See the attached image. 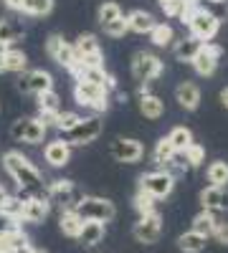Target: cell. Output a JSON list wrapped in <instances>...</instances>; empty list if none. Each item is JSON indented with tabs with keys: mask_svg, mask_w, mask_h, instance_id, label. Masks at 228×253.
Returning a JSON list of instances; mask_svg holds the SVG:
<instances>
[{
	"mask_svg": "<svg viewBox=\"0 0 228 253\" xmlns=\"http://www.w3.org/2000/svg\"><path fill=\"white\" fill-rule=\"evenodd\" d=\"M18 89L23 94H36L38 96V94H46V91L53 89V79L44 69H33V71H28V74H23L18 79Z\"/></svg>",
	"mask_w": 228,
	"mask_h": 253,
	"instance_id": "obj_13",
	"label": "cell"
},
{
	"mask_svg": "<svg viewBox=\"0 0 228 253\" xmlns=\"http://www.w3.org/2000/svg\"><path fill=\"white\" fill-rule=\"evenodd\" d=\"M74 213L81 220H94V223H109L117 215V208L112 200L107 198H94V195H84L74 208Z\"/></svg>",
	"mask_w": 228,
	"mask_h": 253,
	"instance_id": "obj_2",
	"label": "cell"
},
{
	"mask_svg": "<svg viewBox=\"0 0 228 253\" xmlns=\"http://www.w3.org/2000/svg\"><path fill=\"white\" fill-rule=\"evenodd\" d=\"M205 241H208V238L198 236L195 230H188V233H182V236L178 238V248H180L182 253H200V251L205 248Z\"/></svg>",
	"mask_w": 228,
	"mask_h": 253,
	"instance_id": "obj_31",
	"label": "cell"
},
{
	"mask_svg": "<svg viewBox=\"0 0 228 253\" xmlns=\"http://www.w3.org/2000/svg\"><path fill=\"white\" fill-rule=\"evenodd\" d=\"M15 253H36V248H33L31 243H23L20 248H15Z\"/></svg>",
	"mask_w": 228,
	"mask_h": 253,
	"instance_id": "obj_46",
	"label": "cell"
},
{
	"mask_svg": "<svg viewBox=\"0 0 228 253\" xmlns=\"http://www.w3.org/2000/svg\"><path fill=\"white\" fill-rule=\"evenodd\" d=\"M20 36H23V33H20V28H15L10 20H0V46H8L10 48V43H15Z\"/></svg>",
	"mask_w": 228,
	"mask_h": 253,
	"instance_id": "obj_36",
	"label": "cell"
},
{
	"mask_svg": "<svg viewBox=\"0 0 228 253\" xmlns=\"http://www.w3.org/2000/svg\"><path fill=\"white\" fill-rule=\"evenodd\" d=\"M162 112H165V107H162L160 96L150 94L147 89L142 86V89H139V114H142L144 119H160Z\"/></svg>",
	"mask_w": 228,
	"mask_h": 253,
	"instance_id": "obj_20",
	"label": "cell"
},
{
	"mask_svg": "<svg viewBox=\"0 0 228 253\" xmlns=\"http://www.w3.org/2000/svg\"><path fill=\"white\" fill-rule=\"evenodd\" d=\"M44 157L51 167H66L71 160V144L64 139H53L44 147Z\"/></svg>",
	"mask_w": 228,
	"mask_h": 253,
	"instance_id": "obj_17",
	"label": "cell"
},
{
	"mask_svg": "<svg viewBox=\"0 0 228 253\" xmlns=\"http://www.w3.org/2000/svg\"><path fill=\"white\" fill-rule=\"evenodd\" d=\"M147 36H150V41L157 48H168V46H173V41H175V31H173L170 23H155V28Z\"/></svg>",
	"mask_w": 228,
	"mask_h": 253,
	"instance_id": "obj_29",
	"label": "cell"
},
{
	"mask_svg": "<svg viewBox=\"0 0 228 253\" xmlns=\"http://www.w3.org/2000/svg\"><path fill=\"white\" fill-rule=\"evenodd\" d=\"M152 157H155V162L157 165H168L170 160H175V150L170 147V142H168V137H162L157 144H155V150H152Z\"/></svg>",
	"mask_w": 228,
	"mask_h": 253,
	"instance_id": "obj_35",
	"label": "cell"
},
{
	"mask_svg": "<svg viewBox=\"0 0 228 253\" xmlns=\"http://www.w3.org/2000/svg\"><path fill=\"white\" fill-rule=\"evenodd\" d=\"M46 198H48V203H58L64 210H69V208H74L84 195H81L79 190L74 187L71 180H53V182L48 185V195H46Z\"/></svg>",
	"mask_w": 228,
	"mask_h": 253,
	"instance_id": "obj_12",
	"label": "cell"
},
{
	"mask_svg": "<svg viewBox=\"0 0 228 253\" xmlns=\"http://www.w3.org/2000/svg\"><path fill=\"white\" fill-rule=\"evenodd\" d=\"M218 220H221L218 213H211V210H200V213L193 218V228H190V230H195V233L203 236V238H211Z\"/></svg>",
	"mask_w": 228,
	"mask_h": 253,
	"instance_id": "obj_25",
	"label": "cell"
},
{
	"mask_svg": "<svg viewBox=\"0 0 228 253\" xmlns=\"http://www.w3.org/2000/svg\"><path fill=\"white\" fill-rule=\"evenodd\" d=\"M127 18V31H135V33H150L155 28V15L147 13V10H132L130 15H124Z\"/></svg>",
	"mask_w": 228,
	"mask_h": 253,
	"instance_id": "obj_23",
	"label": "cell"
},
{
	"mask_svg": "<svg viewBox=\"0 0 228 253\" xmlns=\"http://www.w3.org/2000/svg\"><path fill=\"white\" fill-rule=\"evenodd\" d=\"M5 56H8V46H0V74L5 71Z\"/></svg>",
	"mask_w": 228,
	"mask_h": 253,
	"instance_id": "obj_44",
	"label": "cell"
},
{
	"mask_svg": "<svg viewBox=\"0 0 228 253\" xmlns=\"http://www.w3.org/2000/svg\"><path fill=\"white\" fill-rule=\"evenodd\" d=\"M185 23H188V28H190V36H195L198 41H203V43H208L211 38H216V33H218V28H221L218 20H216L211 13L200 10V8H195Z\"/></svg>",
	"mask_w": 228,
	"mask_h": 253,
	"instance_id": "obj_5",
	"label": "cell"
},
{
	"mask_svg": "<svg viewBox=\"0 0 228 253\" xmlns=\"http://www.w3.org/2000/svg\"><path fill=\"white\" fill-rule=\"evenodd\" d=\"M51 213V203L44 195H31L23 200V213H20V220L26 223H44Z\"/></svg>",
	"mask_w": 228,
	"mask_h": 253,
	"instance_id": "obj_15",
	"label": "cell"
},
{
	"mask_svg": "<svg viewBox=\"0 0 228 253\" xmlns=\"http://www.w3.org/2000/svg\"><path fill=\"white\" fill-rule=\"evenodd\" d=\"M20 10L28 15H48L53 10V0H20Z\"/></svg>",
	"mask_w": 228,
	"mask_h": 253,
	"instance_id": "obj_33",
	"label": "cell"
},
{
	"mask_svg": "<svg viewBox=\"0 0 228 253\" xmlns=\"http://www.w3.org/2000/svg\"><path fill=\"white\" fill-rule=\"evenodd\" d=\"M0 213L10 220H20V213H23V198L15 195H5V200L0 203Z\"/></svg>",
	"mask_w": 228,
	"mask_h": 253,
	"instance_id": "obj_32",
	"label": "cell"
},
{
	"mask_svg": "<svg viewBox=\"0 0 228 253\" xmlns=\"http://www.w3.org/2000/svg\"><path fill=\"white\" fill-rule=\"evenodd\" d=\"M5 8H10V10H20V0H0Z\"/></svg>",
	"mask_w": 228,
	"mask_h": 253,
	"instance_id": "obj_45",
	"label": "cell"
},
{
	"mask_svg": "<svg viewBox=\"0 0 228 253\" xmlns=\"http://www.w3.org/2000/svg\"><path fill=\"white\" fill-rule=\"evenodd\" d=\"M74 96L81 107H89L94 112H107L109 109V91L107 86H96L89 81H76L74 86Z\"/></svg>",
	"mask_w": 228,
	"mask_h": 253,
	"instance_id": "obj_3",
	"label": "cell"
},
{
	"mask_svg": "<svg viewBox=\"0 0 228 253\" xmlns=\"http://www.w3.org/2000/svg\"><path fill=\"white\" fill-rule=\"evenodd\" d=\"M104 28V33L107 36H112V38H122L124 33H127V18H117V20H112V23H107V26H101Z\"/></svg>",
	"mask_w": 228,
	"mask_h": 253,
	"instance_id": "obj_41",
	"label": "cell"
},
{
	"mask_svg": "<svg viewBox=\"0 0 228 253\" xmlns=\"http://www.w3.org/2000/svg\"><path fill=\"white\" fill-rule=\"evenodd\" d=\"M200 203H203V210L221 213V210L228 208V190H226V187H213V185H208V187L200 193Z\"/></svg>",
	"mask_w": 228,
	"mask_h": 253,
	"instance_id": "obj_18",
	"label": "cell"
},
{
	"mask_svg": "<svg viewBox=\"0 0 228 253\" xmlns=\"http://www.w3.org/2000/svg\"><path fill=\"white\" fill-rule=\"evenodd\" d=\"M36 253H46V251H36Z\"/></svg>",
	"mask_w": 228,
	"mask_h": 253,
	"instance_id": "obj_49",
	"label": "cell"
},
{
	"mask_svg": "<svg viewBox=\"0 0 228 253\" xmlns=\"http://www.w3.org/2000/svg\"><path fill=\"white\" fill-rule=\"evenodd\" d=\"M117 18H122V8L117 5V3H101L99 5V23L101 26H107V23H112V20H117Z\"/></svg>",
	"mask_w": 228,
	"mask_h": 253,
	"instance_id": "obj_37",
	"label": "cell"
},
{
	"mask_svg": "<svg viewBox=\"0 0 228 253\" xmlns=\"http://www.w3.org/2000/svg\"><path fill=\"white\" fill-rule=\"evenodd\" d=\"M205 175H208V182L213 187H226L228 185V162H223V160L211 162L208 170H205Z\"/></svg>",
	"mask_w": 228,
	"mask_h": 253,
	"instance_id": "obj_30",
	"label": "cell"
},
{
	"mask_svg": "<svg viewBox=\"0 0 228 253\" xmlns=\"http://www.w3.org/2000/svg\"><path fill=\"white\" fill-rule=\"evenodd\" d=\"M81 225H84V220H81L74 210H61V218H58V228H61V233L69 236V238H79L81 233Z\"/></svg>",
	"mask_w": 228,
	"mask_h": 253,
	"instance_id": "obj_27",
	"label": "cell"
},
{
	"mask_svg": "<svg viewBox=\"0 0 228 253\" xmlns=\"http://www.w3.org/2000/svg\"><path fill=\"white\" fill-rule=\"evenodd\" d=\"M168 142H170V147L175 150V155H182L193 144V132L188 129V126H175V129L168 134Z\"/></svg>",
	"mask_w": 228,
	"mask_h": 253,
	"instance_id": "obj_28",
	"label": "cell"
},
{
	"mask_svg": "<svg viewBox=\"0 0 228 253\" xmlns=\"http://www.w3.org/2000/svg\"><path fill=\"white\" fill-rule=\"evenodd\" d=\"M132 236L139 243H144V246L160 241V236H162V218H160L157 210H155V213H150V215H139V220L132 228Z\"/></svg>",
	"mask_w": 228,
	"mask_h": 253,
	"instance_id": "obj_9",
	"label": "cell"
},
{
	"mask_svg": "<svg viewBox=\"0 0 228 253\" xmlns=\"http://www.w3.org/2000/svg\"><path fill=\"white\" fill-rule=\"evenodd\" d=\"M109 155H112L117 162H127V165H132V162H139V160H142L144 147H142L139 139L119 137V139H114V142L109 144Z\"/></svg>",
	"mask_w": 228,
	"mask_h": 253,
	"instance_id": "obj_11",
	"label": "cell"
},
{
	"mask_svg": "<svg viewBox=\"0 0 228 253\" xmlns=\"http://www.w3.org/2000/svg\"><path fill=\"white\" fill-rule=\"evenodd\" d=\"M3 167L8 170V175L18 182V187H23V190H41L44 187V175H41L36 170V165L28 157H23L20 152H15V150L5 152Z\"/></svg>",
	"mask_w": 228,
	"mask_h": 253,
	"instance_id": "obj_1",
	"label": "cell"
},
{
	"mask_svg": "<svg viewBox=\"0 0 228 253\" xmlns=\"http://www.w3.org/2000/svg\"><path fill=\"white\" fill-rule=\"evenodd\" d=\"M221 104H223V109H228V86L221 89Z\"/></svg>",
	"mask_w": 228,
	"mask_h": 253,
	"instance_id": "obj_47",
	"label": "cell"
},
{
	"mask_svg": "<svg viewBox=\"0 0 228 253\" xmlns=\"http://www.w3.org/2000/svg\"><path fill=\"white\" fill-rule=\"evenodd\" d=\"M15 225H18V220H10V218H5L3 213H0V236L8 233V230H10V228H15Z\"/></svg>",
	"mask_w": 228,
	"mask_h": 253,
	"instance_id": "obj_43",
	"label": "cell"
},
{
	"mask_svg": "<svg viewBox=\"0 0 228 253\" xmlns=\"http://www.w3.org/2000/svg\"><path fill=\"white\" fill-rule=\"evenodd\" d=\"M182 157H185V162H188V167H198V165L205 160V152H203V147H200V144L193 142L188 150L182 152Z\"/></svg>",
	"mask_w": 228,
	"mask_h": 253,
	"instance_id": "obj_40",
	"label": "cell"
},
{
	"mask_svg": "<svg viewBox=\"0 0 228 253\" xmlns=\"http://www.w3.org/2000/svg\"><path fill=\"white\" fill-rule=\"evenodd\" d=\"M79 119H81V117H79L76 112H61V114L56 117V124H53V126L66 134L69 129H74V126H76V122H79Z\"/></svg>",
	"mask_w": 228,
	"mask_h": 253,
	"instance_id": "obj_39",
	"label": "cell"
},
{
	"mask_svg": "<svg viewBox=\"0 0 228 253\" xmlns=\"http://www.w3.org/2000/svg\"><path fill=\"white\" fill-rule=\"evenodd\" d=\"M200 46H203V41H198L195 36H185L173 46V53L178 61H193L195 53L200 51Z\"/></svg>",
	"mask_w": 228,
	"mask_h": 253,
	"instance_id": "obj_26",
	"label": "cell"
},
{
	"mask_svg": "<svg viewBox=\"0 0 228 253\" xmlns=\"http://www.w3.org/2000/svg\"><path fill=\"white\" fill-rule=\"evenodd\" d=\"M173 187H175V180L165 172V170L147 172V175L139 177V190H142V193H147V195H152L155 200L168 198V195L173 193Z\"/></svg>",
	"mask_w": 228,
	"mask_h": 253,
	"instance_id": "obj_8",
	"label": "cell"
},
{
	"mask_svg": "<svg viewBox=\"0 0 228 253\" xmlns=\"http://www.w3.org/2000/svg\"><path fill=\"white\" fill-rule=\"evenodd\" d=\"M135 210H137L139 215L155 213V198L147 195V193H142V190H137V195H135Z\"/></svg>",
	"mask_w": 228,
	"mask_h": 253,
	"instance_id": "obj_38",
	"label": "cell"
},
{
	"mask_svg": "<svg viewBox=\"0 0 228 253\" xmlns=\"http://www.w3.org/2000/svg\"><path fill=\"white\" fill-rule=\"evenodd\" d=\"M46 53L58 63V66H64V69H74L79 58H76V51H74V43H69V41H64L61 36H51L46 41Z\"/></svg>",
	"mask_w": 228,
	"mask_h": 253,
	"instance_id": "obj_10",
	"label": "cell"
},
{
	"mask_svg": "<svg viewBox=\"0 0 228 253\" xmlns=\"http://www.w3.org/2000/svg\"><path fill=\"white\" fill-rule=\"evenodd\" d=\"M175 99H178V104H180L185 112H195L198 104H200V89H198V84L182 81L180 86L175 89Z\"/></svg>",
	"mask_w": 228,
	"mask_h": 253,
	"instance_id": "obj_19",
	"label": "cell"
},
{
	"mask_svg": "<svg viewBox=\"0 0 228 253\" xmlns=\"http://www.w3.org/2000/svg\"><path fill=\"white\" fill-rule=\"evenodd\" d=\"M74 51H76V58L84 61V58H94V56H101V46L94 33H81L74 43Z\"/></svg>",
	"mask_w": 228,
	"mask_h": 253,
	"instance_id": "obj_21",
	"label": "cell"
},
{
	"mask_svg": "<svg viewBox=\"0 0 228 253\" xmlns=\"http://www.w3.org/2000/svg\"><path fill=\"white\" fill-rule=\"evenodd\" d=\"M5 195H8V193H5V190H3V185H0V203L5 200Z\"/></svg>",
	"mask_w": 228,
	"mask_h": 253,
	"instance_id": "obj_48",
	"label": "cell"
},
{
	"mask_svg": "<svg viewBox=\"0 0 228 253\" xmlns=\"http://www.w3.org/2000/svg\"><path fill=\"white\" fill-rule=\"evenodd\" d=\"M162 74V61L150 53V51H137L135 58H132V76L142 84H147V81H155L157 76Z\"/></svg>",
	"mask_w": 228,
	"mask_h": 253,
	"instance_id": "obj_4",
	"label": "cell"
},
{
	"mask_svg": "<svg viewBox=\"0 0 228 253\" xmlns=\"http://www.w3.org/2000/svg\"><path fill=\"white\" fill-rule=\"evenodd\" d=\"M38 99V112H41V122H44L46 126L48 124H56V117L61 114V96L51 89V91H46V94H38L36 96Z\"/></svg>",
	"mask_w": 228,
	"mask_h": 253,
	"instance_id": "obj_16",
	"label": "cell"
},
{
	"mask_svg": "<svg viewBox=\"0 0 228 253\" xmlns=\"http://www.w3.org/2000/svg\"><path fill=\"white\" fill-rule=\"evenodd\" d=\"M160 5L165 10V15L170 18H180L182 23L190 18V13L195 10V0H160Z\"/></svg>",
	"mask_w": 228,
	"mask_h": 253,
	"instance_id": "obj_22",
	"label": "cell"
},
{
	"mask_svg": "<svg viewBox=\"0 0 228 253\" xmlns=\"http://www.w3.org/2000/svg\"><path fill=\"white\" fill-rule=\"evenodd\" d=\"M46 129H48V126L41 122L38 117H28V119H18V122H13L10 134H13V139H18V142L38 144V142H44Z\"/></svg>",
	"mask_w": 228,
	"mask_h": 253,
	"instance_id": "obj_6",
	"label": "cell"
},
{
	"mask_svg": "<svg viewBox=\"0 0 228 253\" xmlns=\"http://www.w3.org/2000/svg\"><path fill=\"white\" fill-rule=\"evenodd\" d=\"M104 241V223H94V220H84L81 225V233H79V243L81 246H99Z\"/></svg>",
	"mask_w": 228,
	"mask_h": 253,
	"instance_id": "obj_24",
	"label": "cell"
},
{
	"mask_svg": "<svg viewBox=\"0 0 228 253\" xmlns=\"http://www.w3.org/2000/svg\"><path fill=\"white\" fill-rule=\"evenodd\" d=\"M213 238H216L221 246H228V220H218V223H216Z\"/></svg>",
	"mask_w": 228,
	"mask_h": 253,
	"instance_id": "obj_42",
	"label": "cell"
},
{
	"mask_svg": "<svg viewBox=\"0 0 228 253\" xmlns=\"http://www.w3.org/2000/svg\"><path fill=\"white\" fill-rule=\"evenodd\" d=\"M28 66V56L18 48H8V56H5V71H15V74H23Z\"/></svg>",
	"mask_w": 228,
	"mask_h": 253,
	"instance_id": "obj_34",
	"label": "cell"
},
{
	"mask_svg": "<svg viewBox=\"0 0 228 253\" xmlns=\"http://www.w3.org/2000/svg\"><path fill=\"white\" fill-rule=\"evenodd\" d=\"M218 58H221V48L216 43H203L200 51L195 53V58L190 63H193V69L200 76H213L216 74V66H218Z\"/></svg>",
	"mask_w": 228,
	"mask_h": 253,
	"instance_id": "obj_14",
	"label": "cell"
},
{
	"mask_svg": "<svg viewBox=\"0 0 228 253\" xmlns=\"http://www.w3.org/2000/svg\"><path fill=\"white\" fill-rule=\"evenodd\" d=\"M99 134H101V119L96 114L94 117H81L74 129H69L64 134V142H69V144H89Z\"/></svg>",
	"mask_w": 228,
	"mask_h": 253,
	"instance_id": "obj_7",
	"label": "cell"
}]
</instances>
